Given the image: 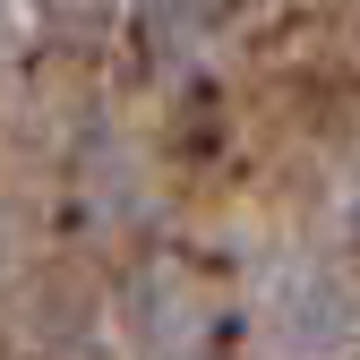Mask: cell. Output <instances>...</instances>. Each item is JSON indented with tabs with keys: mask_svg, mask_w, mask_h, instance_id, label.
<instances>
[{
	"mask_svg": "<svg viewBox=\"0 0 360 360\" xmlns=\"http://www.w3.org/2000/svg\"><path fill=\"white\" fill-rule=\"evenodd\" d=\"M266 343L275 360H352L360 352V283L326 257H300L266 292Z\"/></svg>",
	"mask_w": 360,
	"mask_h": 360,
	"instance_id": "1",
	"label": "cell"
},
{
	"mask_svg": "<svg viewBox=\"0 0 360 360\" xmlns=\"http://www.w3.org/2000/svg\"><path fill=\"white\" fill-rule=\"evenodd\" d=\"M129 335L146 343V360H172L180 343L198 335V309H189V283L180 275H146L129 292Z\"/></svg>",
	"mask_w": 360,
	"mask_h": 360,
	"instance_id": "2",
	"label": "cell"
}]
</instances>
